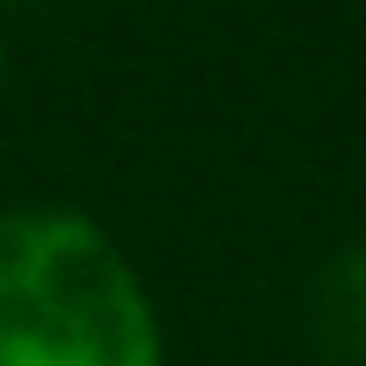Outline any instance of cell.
<instances>
[{
	"label": "cell",
	"mask_w": 366,
	"mask_h": 366,
	"mask_svg": "<svg viewBox=\"0 0 366 366\" xmlns=\"http://www.w3.org/2000/svg\"><path fill=\"white\" fill-rule=\"evenodd\" d=\"M159 317L117 238L67 208L0 214V366H159Z\"/></svg>",
	"instance_id": "obj_1"
},
{
	"label": "cell",
	"mask_w": 366,
	"mask_h": 366,
	"mask_svg": "<svg viewBox=\"0 0 366 366\" xmlns=\"http://www.w3.org/2000/svg\"><path fill=\"white\" fill-rule=\"evenodd\" d=\"M300 330L324 360L366 366V238L330 250L300 300Z\"/></svg>",
	"instance_id": "obj_2"
},
{
	"label": "cell",
	"mask_w": 366,
	"mask_h": 366,
	"mask_svg": "<svg viewBox=\"0 0 366 366\" xmlns=\"http://www.w3.org/2000/svg\"><path fill=\"white\" fill-rule=\"evenodd\" d=\"M0 86H6V49H0Z\"/></svg>",
	"instance_id": "obj_3"
},
{
	"label": "cell",
	"mask_w": 366,
	"mask_h": 366,
	"mask_svg": "<svg viewBox=\"0 0 366 366\" xmlns=\"http://www.w3.org/2000/svg\"><path fill=\"white\" fill-rule=\"evenodd\" d=\"M13 6H31V0H13Z\"/></svg>",
	"instance_id": "obj_4"
}]
</instances>
